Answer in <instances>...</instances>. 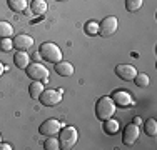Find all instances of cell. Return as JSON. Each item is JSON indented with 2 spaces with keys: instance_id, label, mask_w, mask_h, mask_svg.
Instances as JSON below:
<instances>
[{
  "instance_id": "23",
  "label": "cell",
  "mask_w": 157,
  "mask_h": 150,
  "mask_svg": "<svg viewBox=\"0 0 157 150\" xmlns=\"http://www.w3.org/2000/svg\"><path fill=\"white\" fill-rule=\"evenodd\" d=\"M44 148L45 150H59L60 148V144L55 137H47V140L44 142Z\"/></svg>"
},
{
  "instance_id": "5",
  "label": "cell",
  "mask_w": 157,
  "mask_h": 150,
  "mask_svg": "<svg viewBox=\"0 0 157 150\" xmlns=\"http://www.w3.org/2000/svg\"><path fill=\"white\" fill-rule=\"evenodd\" d=\"M62 93H63L62 88H59V90H42L39 100H40V103L45 105V107H54V105L62 102Z\"/></svg>"
},
{
  "instance_id": "17",
  "label": "cell",
  "mask_w": 157,
  "mask_h": 150,
  "mask_svg": "<svg viewBox=\"0 0 157 150\" xmlns=\"http://www.w3.org/2000/svg\"><path fill=\"white\" fill-rule=\"evenodd\" d=\"M42 90H44L42 82L33 80L32 84L29 85V93H30V97H32L33 100H39V97H40V93H42Z\"/></svg>"
},
{
  "instance_id": "22",
  "label": "cell",
  "mask_w": 157,
  "mask_h": 150,
  "mask_svg": "<svg viewBox=\"0 0 157 150\" xmlns=\"http://www.w3.org/2000/svg\"><path fill=\"white\" fill-rule=\"evenodd\" d=\"M134 84L137 85V87H140V88H145L149 85V77H147V73H137L136 77H134Z\"/></svg>"
},
{
  "instance_id": "1",
  "label": "cell",
  "mask_w": 157,
  "mask_h": 150,
  "mask_svg": "<svg viewBox=\"0 0 157 150\" xmlns=\"http://www.w3.org/2000/svg\"><path fill=\"white\" fill-rule=\"evenodd\" d=\"M115 112V103L110 97H100L95 103V117L99 120H107L114 115Z\"/></svg>"
},
{
  "instance_id": "24",
  "label": "cell",
  "mask_w": 157,
  "mask_h": 150,
  "mask_svg": "<svg viewBox=\"0 0 157 150\" xmlns=\"http://www.w3.org/2000/svg\"><path fill=\"white\" fill-rule=\"evenodd\" d=\"M12 48H13V42H12V39H10V37H7V39H2V40H0V50L10 52Z\"/></svg>"
},
{
  "instance_id": "19",
  "label": "cell",
  "mask_w": 157,
  "mask_h": 150,
  "mask_svg": "<svg viewBox=\"0 0 157 150\" xmlns=\"http://www.w3.org/2000/svg\"><path fill=\"white\" fill-rule=\"evenodd\" d=\"M13 33V27L9 22H0V39H7Z\"/></svg>"
},
{
  "instance_id": "12",
  "label": "cell",
  "mask_w": 157,
  "mask_h": 150,
  "mask_svg": "<svg viewBox=\"0 0 157 150\" xmlns=\"http://www.w3.org/2000/svg\"><path fill=\"white\" fill-rule=\"evenodd\" d=\"M102 129L105 133L109 135H115L119 132V129H121V123H119V120H114V118H107L102 122Z\"/></svg>"
},
{
  "instance_id": "3",
  "label": "cell",
  "mask_w": 157,
  "mask_h": 150,
  "mask_svg": "<svg viewBox=\"0 0 157 150\" xmlns=\"http://www.w3.org/2000/svg\"><path fill=\"white\" fill-rule=\"evenodd\" d=\"M77 129L75 127H65V129H60V132H59V144H60V148L63 150H69L72 148L74 145L77 144Z\"/></svg>"
},
{
  "instance_id": "20",
  "label": "cell",
  "mask_w": 157,
  "mask_h": 150,
  "mask_svg": "<svg viewBox=\"0 0 157 150\" xmlns=\"http://www.w3.org/2000/svg\"><path fill=\"white\" fill-rule=\"evenodd\" d=\"M84 30H85V33H87V35L94 37V35L99 33V24H97L95 20H90V22H87V24L84 25Z\"/></svg>"
},
{
  "instance_id": "11",
  "label": "cell",
  "mask_w": 157,
  "mask_h": 150,
  "mask_svg": "<svg viewBox=\"0 0 157 150\" xmlns=\"http://www.w3.org/2000/svg\"><path fill=\"white\" fill-rule=\"evenodd\" d=\"M12 42H13V47H15L18 52H25L33 45V39L29 35H25V33H20V35H17Z\"/></svg>"
},
{
  "instance_id": "16",
  "label": "cell",
  "mask_w": 157,
  "mask_h": 150,
  "mask_svg": "<svg viewBox=\"0 0 157 150\" xmlns=\"http://www.w3.org/2000/svg\"><path fill=\"white\" fill-rule=\"evenodd\" d=\"M7 5L12 12H25L27 10V0H7Z\"/></svg>"
},
{
  "instance_id": "4",
  "label": "cell",
  "mask_w": 157,
  "mask_h": 150,
  "mask_svg": "<svg viewBox=\"0 0 157 150\" xmlns=\"http://www.w3.org/2000/svg\"><path fill=\"white\" fill-rule=\"evenodd\" d=\"M25 72H27V77L30 78V80H37V82H47L48 75H50L47 67H44L42 63H39V62L29 63Z\"/></svg>"
},
{
  "instance_id": "13",
  "label": "cell",
  "mask_w": 157,
  "mask_h": 150,
  "mask_svg": "<svg viewBox=\"0 0 157 150\" xmlns=\"http://www.w3.org/2000/svg\"><path fill=\"white\" fill-rule=\"evenodd\" d=\"M55 72H57L60 77H70V75L74 73V67H72V63H69V62H59V63H55Z\"/></svg>"
},
{
  "instance_id": "15",
  "label": "cell",
  "mask_w": 157,
  "mask_h": 150,
  "mask_svg": "<svg viewBox=\"0 0 157 150\" xmlns=\"http://www.w3.org/2000/svg\"><path fill=\"white\" fill-rule=\"evenodd\" d=\"M13 63H15V67L18 69L25 70L29 67V63H30V58H29L27 54H24V52H18V54L13 55Z\"/></svg>"
},
{
  "instance_id": "27",
  "label": "cell",
  "mask_w": 157,
  "mask_h": 150,
  "mask_svg": "<svg viewBox=\"0 0 157 150\" xmlns=\"http://www.w3.org/2000/svg\"><path fill=\"white\" fill-rule=\"evenodd\" d=\"M0 142H2V135H0Z\"/></svg>"
},
{
  "instance_id": "9",
  "label": "cell",
  "mask_w": 157,
  "mask_h": 150,
  "mask_svg": "<svg viewBox=\"0 0 157 150\" xmlns=\"http://www.w3.org/2000/svg\"><path fill=\"white\" fill-rule=\"evenodd\" d=\"M137 138H139V125L137 123H129V125H125L124 129V133H122V142H124V145H134L137 142Z\"/></svg>"
},
{
  "instance_id": "26",
  "label": "cell",
  "mask_w": 157,
  "mask_h": 150,
  "mask_svg": "<svg viewBox=\"0 0 157 150\" xmlns=\"http://www.w3.org/2000/svg\"><path fill=\"white\" fill-rule=\"evenodd\" d=\"M3 72H5V65H3V63H0V77H2Z\"/></svg>"
},
{
  "instance_id": "18",
  "label": "cell",
  "mask_w": 157,
  "mask_h": 150,
  "mask_svg": "<svg viewBox=\"0 0 157 150\" xmlns=\"http://www.w3.org/2000/svg\"><path fill=\"white\" fill-rule=\"evenodd\" d=\"M144 130H145V133H147L149 137H155L157 135V122H155V118H149L147 122H145V125H144Z\"/></svg>"
},
{
  "instance_id": "14",
  "label": "cell",
  "mask_w": 157,
  "mask_h": 150,
  "mask_svg": "<svg viewBox=\"0 0 157 150\" xmlns=\"http://www.w3.org/2000/svg\"><path fill=\"white\" fill-rule=\"evenodd\" d=\"M47 9H48V5H47L45 0H32V3H30V12L33 15L47 13Z\"/></svg>"
},
{
  "instance_id": "7",
  "label": "cell",
  "mask_w": 157,
  "mask_h": 150,
  "mask_svg": "<svg viewBox=\"0 0 157 150\" xmlns=\"http://www.w3.org/2000/svg\"><path fill=\"white\" fill-rule=\"evenodd\" d=\"M117 27H119V20H117V18H115V17H105L99 24V33L104 37V39H107V37L114 35V33L117 32Z\"/></svg>"
},
{
  "instance_id": "25",
  "label": "cell",
  "mask_w": 157,
  "mask_h": 150,
  "mask_svg": "<svg viewBox=\"0 0 157 150\" xmlns=\"http://www.w3.org/2000/svg\"><path fill=\"white\" fill-rule=\"evenodd\" d=\"M0 150H12V145L10 144H2V142H0Z\"/></svg>"
},
{
  "instance_id": "8",
  "label": "cell",
  "mask_w": 157,
  "mask_h": 150,
  "mask_svg": "<svg viewBox=\"0 0 157 150\" xmlns=\"http://www.w3.org/2000/svg\"><path fill=\"white\" fill-rule=\"evenodd\" d=\"M110 99L114 100L115 107L129 108V107H132V105H134V99H132V95H130L127 90H115V92L112 93Z\"/></svg>"
},
{
  "instance_id": "6",
  "label": "cell",
  "mask_w": 157,
  "mask_h": 150,
  "mask_svg": "<svg viewBox=\"0 0 157 150\" xmlns=\"http://www.w3.org/2000/svg\"><path fill=\"white\" fill-rule=\"evenodd\" d=\"M62 129V123L57 118H47L42 125L39 127V133L45 135V137H55Z\"/></svg>"
},
{
  "instance_id": "28",
  "label": "cell",
  "mask_w": 157,
  "mask_h": 150,
  "mask_svg": "<svg viewBox=\"0 0 157 150\" xmlns=\"http://www.w3.org/2000/svg\"><path fill=\"white\" fill-rule=\"evenodd\" d=\"M57 2H63V0H57Z\"/></svg>"
},
{
  "instance_id": "10",
  "label": "cell",
  "mask_w": 157,
  "mask_h": 150,
  "mask_svg": "<svg viewBox=\"0 0 157 150\" xmlns=\"http://www.w3.org/2000/svg\"><path fill=\"white\" fill-rule=\"evenodd\" d=\"M115 75L122 80L129 82V80H134V77L137 75V70L136 67L132 65H127V63H122V65H117L115 67Z\"/></svg>"
},
{
  "instance_id": "21",
  "label": "cell",
  "mask_w": 157,
  "mask_h": 150,
  "mask_svg": "<svg viewBox=\"0 0 157 150\" xmlns=\"http://www.w3.org/2000/svg\"><path fill=\"white\" fill-rule=\"evenodd\" d=\"M142 2H144V0H125V9H127V12H130V13L137 12V10L142 7Z\"/></svg>"
},
{
  "instance_id": "2",
  "label": "cell",
  "mask_w": 157,
  "mask_h": 150,
  "mask_svg": "<svg viewBox=\"0 0 157 150\" xmlns=\"http://www.w3.org/2000/svg\"><path fill=\"white\" fill-rule=\"evenodd\" d=\"M39 55H40L44 60L50 62V63H59V62L62 60V52H60V48H59L55 43H52V42H45V43L40 45Z\"/></svg>"
}]
</instances>
